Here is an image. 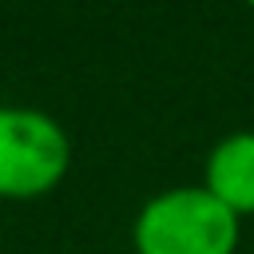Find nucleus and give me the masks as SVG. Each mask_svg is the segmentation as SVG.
Segmentation results:
<instances>
[{
	"instance_id": "f257e3e1",
	"label": "nucleus",
	"mask_w": 254,
	"mask_h": 254,
	"mask_svg": "<svg viewBox=\"0 0 254 254\" xmlns=\"http://www.w3.org/2000/svg\"><path fill=\"white\" fill-rule=\"evenodd\" d=\"M238 234L242 218H234L202 183L151 194L131 222L135 254H234Z\"/></svg>"
},
{
	"instance_id": "f03ea898",
	"label": "nucleus",
	"mask_w": 254,
	"mask_h": 254,
	"mask_svg": "<svg viewBox=\"0 0 254 254\" xmlns=\"http://www.w3.org/2000/svg\"><path fill=\"white\" fill-rule=\"evenodd\" d=\"M71 167V139L48 111L0 107V198L52 194Z\"/></svg>"
},
{
	"instance_id": "7ed1b4c3",
	"label": "nucleus",
	"mask_w": 254,
	"mask_h": 254,
	"mask_svg": "<svg viewBox=\"0 0 254 254\" xmlns=\"http://www.w3.org/2000/svg\"><path fill=\"white\" fill-rule=\"evenodd\" d=\"M202 187L234 218L254 214V131H230L210 147L202 163Z\"/></svg>"
}]
</instances>
